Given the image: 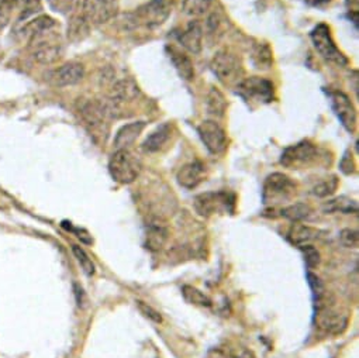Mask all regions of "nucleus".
Returning <instances> with one entry per match:
<instances>
[{"label":"nucleus","instance_id":"5","mask_svg":"<svg viewBox=\"0 0 359 358\" xmlns=\"http://www.w3.org/2000/svg\"><path fill=\"white\" fill-rule=\"evenodd\" d=\"M172 13V8L166 0H149L144 4L134 13H131L130 22L133 26H142L147 29H155L162 26Z\"/></svg>","mask_w":359,"mask_h":358},{"label":"nucleus","instance_id":"18","mask_svg":"<svg viewBox=\"0 0 359 358\" xmlns=\"http://www.w3.org/2000/svg\"><path fill=\"white\" fill-rule=\"evenodd\" d=\"M179 43L185 50L192 54H199L203 48V27L198 20H194L188 25L185 32L177 37Z\"/></svg>","mask_w":359,"mask_h":358},{"label":"nucleus","instance_id":"8","mask_svg":"<svg viewBox=\"0 0 359 358\" xmlns=\"http://www.w3.org/2000/svg\"><path fill=\"white\" fill-rule=\"evenodd\" d=\"M237 93L247 103L266 105L275 99V86L271 81L261 77L244 78L237 86Z\"/></svg>","mask_w":359,"mask_h":358},{"label":"nucleus","instance_id":"24","mask_svg":"<svg viewBox=\"0 0 359 358\" xmlns=\"http://www.w3.org/2000/svg\"><path fill=\"white\" fill-rule=\"evenodd\" d=\"M227 106L229 105L224 95L217 88L213 86L208 95V102H206L208 113L215 119H222L227 112Z\"/></svg>","mask_w":359,"mask_h":358},{"label":"nucleus","instance_id":"20","mask_svg":"<svg viewBox=\"0 0 359 358\" xmlns=\"http://www.w3.org/2000/svg\"><path fill=\"white\" fill-rule=\"evenodd\" d=\"M318 234L320 232L317 229L300 223H293V226L287 232V240L293 246L302 248L304 246H310L314 240H317Z\"/></svg>","mask_w":359,"mask_h":358},{"label":"nucleus","instance_id":"39","mask_svg":"<svg viewBox=\"0 0 359 358\" xmlns=\"http://www.w3.org/2000/svg\"><path fill=\"white\" fill-rule=\"evenodd\" d=\"M137 303H138L140 312H141L145 317H148L149 320H152V321H155V323H161V321H162V316H161L159 312H156L154 307H151L149 305H147V303H144V302H137Z\"/></svg>","mask_w":359,"mask_h":358},{"label":"nucleus","instance_id":"10","mask_svg":"<svg viewBox=\"0 0 359 358\" xmlns=\"http://www.w3.org/2000/svg\"><path fill=\"white\" fill-rule=\"evenodd\" d=\"M118 15L117 0H83L82 16L93 26L104 25Z\"/></svg>","mask_w":359,"mask_h":358},{"label":"nucleus","instance_id":"30","mask_svg":"<svg viewBox=\"0 0 359 358\" xmlns=\"http://www.w3.org/2000/svg\"><path fill=\"white\" fill-rule=\"evenodd\" d=\"M338 187H339V179L332 175L330 178L323 179V181L318 183L317 185H314L313 190H311V195H314V197H317L320 199L328 198V197L335 194Z\"/></svg>","mask_w":359,"mask_h":358},{"label":"nucleus","instance_id":"19","mask_svg":"<svg viewBox=\"0 0 359 358\" xmlns=\"http://www.w3.org/2000/svg\"><path fill=\"white\" fill-rule=\"evenodd\" d=\"M169 230L168 226L162 220H152L147 226V234H145V246L151 251H159L168 241Z\"/></svg>","mask_w":359,"mask_h":358},{"label":"nucleus","instance_id":"12","mask_svg":"<svg viewBox=\"0 0 359 358\" xmlns=\"http://www.w3.org/2000/svg\"><path fill=\"white\" fill-rule=\"evenodd\" d=\"M198 134L210 154L219 155L226 151L227 134L216 120H203L198 126Z\"/></svg>","mask_w":359,"mask_h":358},{"label":"nucleus","instance_id":"2","mask_svg":"<svg viewBox=\"0 0 359 358\" xmlns=\"http://www.w3.org/2000/svg\"><path fill=\"white\" fill-rule=\"evenodd\" d=\"M210 68L224 86L236 88L244 79L243 62L240 57L230 50L217 51L210 62Z\"/></svg>","mask_w":359,"mask_h":358},{"label":"nucleus","instance_id":"29","mask_svg":"<svg viewBox=\"0 0 359 358\" xmlns=\"http://www.w3.org/2000/svg\"><path fill=\"white\" fill-rule=\"evenodd\" d=\"M89 34V23L83 16H72L68 23V39L71 41H82Z\"/></svg>","mask_w":359,"mask_h":358},{"label":"nucleus","instance_id":"17","mask_svg":"<svg viewBox=\"0 0 359 358\" xmlns=\"http://www.w3.org/2000/svg\"><path fill=\"white\" fill-rule=\"evenodd\" d=\"M165 51L168 54V58L173 64L175 69L177 71L179 77L184 78L185 81H192L195 78L194 62L185 51H182L181 48H177L175 46H166Z\"/></svg>","mask_w":359,"mask_h":358},{"label":"nucleus","instance_id":"11","mask_svg":"<svg viewBox=\"0 0 359 358\" xmlns=\"http://www.w3.org/2000/svg\"><path fill=\"white\" fill-rule=\"evenodd\" d=\"M317 155H318L317 147L313 142L304 140L294 145L287 147L282 152L280 164L290 169H300L313 164L317 159Z\"/></svg>","mask_w":359,"mask_h":358},{"label":"nucleus","instance_id":"35","mask_svg":"<svg viewBox=\"0 0 359 358\" xmlns=\"http://www.w3.org/2000/svg\"><path fill=\"white\" fill-rule=\"evenodd\" d=\"M307 279H309V285H310V288H311V291H313V296H314V302H316V305H317V309H320V307H323V303H321V302H323L324 292H325L324 285H323V282L320 281V278L316 277V275L311 274V272L307 274Z\"/></svg>","mask_w":359,"mask_h":358},{"label":"nucleus","instance_id":"25","mask_svg":"<svg viewBox=\"0 0 359 358\" xmlns=\"http://www.w3.org/2000/svg\"><path fill=\"white\" fill-rule=\"evenodd\" d=\"M252 62L255 65V68L258 69H269L273 64V55H272V50L268 44L265 43H257L252 47Z\"/></svg>","mask_w":359,"mask_h":358},{"label":"nucleus","instance_id":"4","mask_svg":"<svg viewBox=\"0 0 359 358\" xmlns=\"http://www.w3.org/2000/svg\"><path fill=\"white\" fill-rule=\"evenodd\" d=\"M53 30H47L29 40L30 55L39 64L53 65L62 57V44L60 36Z\"/></svg>","mask_w":359,"mask_h":358},{"label":"nucleus","instance_id":"1","mask_svg":"<svg viewBox=\"0 0 359 358\" xmlns=\"http://www.w3.org/2000/svg\"><path fill=\"white\" fill-rule=\"evenodd\" d=\"M78 114L89 133L100 141H106L110 130V120L113 119L106 102L102 100H82L78 103Z\"/></svg>","mask_w":359,"mask_h":358},{"label":"nucleus","instance_id":"15","mask_svg":"<svg viewBox=\"0 0 359 358\" xmlns=\"http://www.w3.org/2000/svg\"><path fill=\"white\" fill-rule=\"evenodd\" d=\"M176 179L181 187L195 190L206 179V165L201 161L189 162L177 171Z\"/></svg>","mask_w":359,"mask_h":358},{"label":"nucleus","instance_id":"36","mask_svg":"<svg viewBox=\"0 0 359 358\" xmlns=\"http://www.w3.org/2000/svg\"><path fill=\"white\" fill-rule=\"evenodd\" d=\"M15 13V0H0V30L5 29Z\"/></svg>","mask_w":359,"mask_h":358},{"label":"nucleus","instance_id":"37","mask_svg":"<svg viewBox=\"0 0 359 358\" xmlns=\"http://www.w3.org/2000/svg\"><path fill=\"white\" fill-rule=\"evenodd\" d=\"M339 241L346 248H356L359 244V233L353 229H344L339 233Z\"/></svg>","mask_w":359,"mask_h":358},{"label":"nucleus","instance_id":"41","mask_svg":"<svg viewBox=\"0 0 359 358\" xmlns=\"http://www.w3.org/2000/svg\"><path fill=\"white\" fill-rule=\"evenodd\" d=\"M331 2V0H306V4L311 8H321Z\"/></svg>","mask_w":359,"mask_h":358},{"label":"nucleus","instance_id":"33","mask_svg":"<svg viewBox=\"0 0 359 358\" xmlns=\"http://www.w3.org/2000/svg\"><path fill=\"white\" fill-rule=\"evenodd\" d=\"M72 253H74V256H75L78 264L81 265L82 271H83L88 277L95 275L96 267H95L92 258L88 256V253H86L81 246H72Z\"/></svg>","mask_w":359,"mask_h":358},{"label":"nucleus","instance_id":"22","mask_svg":"<svg viewBox=\"0 0 359 358\" xmlns=\"http://www.w3.org/2000/svg\"><path fill=\"white\" fill-rule=\"evenodd\" d=\"M170 134H172V124L163 123L158 126L142 142V150L147 152L159 151L168 142Z\"/></svg>","mask_w":359,"mask_h":358},{"label":"nucleus","instance_id":"34","mask_svg":"<svg viewBox=\"0 0 359 358\" xmlns=\"http://www.w3.org/2000/svg\"><path fill=\"white\" fill-rule=\"evenodd\" d=\"M50 6L62 15H72L75 11H78L81 0H48Z\"/></svg>","mask_w":359,"mask_h":358},{"label":"nucleus","instance_id":"7","mask_svg":"<svg viewBox=\"0 0 359 358\" xmlns=\"http://www.w3.org/2000/svg\"><path fill=\"white\" fill-rule=\"evenodd\" d=\"M310 39L313 41L314 48L317 50V53L328 62L335 64L338 67H345L348 65V58L344 55V53L335 46L332 36H331V30L327 25L321 23L317 25L311 33H310Z\"/></svg>","mask_w":359,"mask_h":358},{"label":"nucleus","instance_id":"26","mask_svg":"<svg viewBox=\"0 0 359 358\" xmlns=\"http://www.w3.org/2000/svg\"><path fill=\"white\" fill-rule=\"evenodd\" d=\"M324 212L325 213H344V215L358 213V204L346 197H339V198L325 202Z\"/></svg>","mask_w":359,"mask_h":358},{"label":"nucleus","instance_id":"14","mask_svg":"<svg viewBox=\"0 0 359 358\" xmlns=\"http://www.w3.org/2000/svg\"><path fill=\"white\" fill-rule=\"evenodd\" d=\"M316 320H317L318 329L331 336L341 334L348 327V317L338 312H334L331 309H328V310L324 307L317 309Z\"/></svg>","mask_w":359,"mask_h":358},{"label":"nucleus","instance_id":"9","mask_svg":"<svg viewBox=\"0 0 359 358\" xmlns=\"http://www.w3.org/2000/svg\"><path fill=\"white\" fill-rule=\"evenodd\" d=\"M234 204H236L234 195L222 191V192H205L198 195L195 198L194 206L201 216L210 218L216 213L233 212Z\"/></svg>","mask_w":359,"mask_h":358},{"label":"nucleus","instance_id":"16","mask_svg":"<svg viewBox=\"0 0 359 358\" xmlns=\"http://www.w3.org/2000/svg\"><path fill=\"white\" fill-rule=\"evenodd\" d=\"M85 78V68L78 62H68L51 74V82L58 88L74 86Z\"/></svg>","mask_w":359,"mask_h":358},{"label":"nucleus","instance_id":"21","mask_svg":"<svg viewBox=\"0 0 359 358\" xmlns=\"http://www.w3.org/2000/svg\"><path fill=\"white\" fill-rule=\"evenodd\" d=\"M145 121H134V123H128L126 126H123L114 138V147L116 150H121V148H128L130 145H133L135 142V140L140 137V134L142 133V130L145 128Z\"/></svg>","mask_w":359,"mask_h":358},{"label":"nucleus","instance_id":"13","mask_svg":"<svg viewBox=\"0 0 359 358\" xmlns=\"http://www.w3.org/2000/svg\"><path fill=\"white\" fill-rule=\"evenodd\" d=\"M328 95L331 100V107L337 114L338 120L341 121V124L348 131H353L356 126V110L349 96L341 91H331Z\"/></svg>","mask_w":359,"mask_h":358},{"label":"nucleus","instance_id":"23","mask_svg":"<svg viewBox=\"0 0 359 358\" xmlns=\"http://www.w3.org/2000/svg\"><path fill=\"white\" fill-rule=\"evenodd\" d=\"M55 26H57V22L53 18H50L47 15H41V16H37L36 19L30 20L29 23H26L22 27L20 34L23 39H26L29 41L33 37H36L47 30H53Z\"/></svg>","mask_w":359,"mask_h":358},{"label":"nucleus","instance_id":"32","mask_svg":"<svg viewBox=\"0 0 359 358\" xmlns=\"http://www.w3.org/2000/svg\"><path fill=\"white\" fill-rule=\"evenodd\" d=\"M212 6V0H185L184 11L187 15L194 18L205 16Z\"/></svg>","mask_w":359,"mask_h":358},{"label":"nucleus","instance_id":"3","mask_svg":"<svg viewBox=\"0 0 359 358\" xmlns=\"http://www.w3.org/2000/svg\"><path fill=\"white\" fill-rule=\"evenodd\" d=\"M141 159L128 148L116 150L109 161V172L116 183L128 185L134 183L141 172Z\"/></svg>","mask_w":359,"mask_h":358},{"label":"nucleus","instance_id":"27","mask_svg":"<svg viewBox=\"0 0 359 358\" xmlns=\"http://www.w3.org/2000/svg\"><path fill=\"white\" fill-rule=\"evenodd\" d=\"M41 9V0H15V12L18 13V23L26 22L32 16L40 13Z\"/></svg>","mask_w":359,"mask_h":358},{"label":"nucleus","instance_id":"40","mask_svg":"<svg viewBox=\"0 0 359 358\" xmlns=\"http://www.w3.org/2000/svg\"><path fill=\"white\" fill-rule=\"evenodd\" d=\"M223 358H255L252 351L245 348H233L223 355Z\"/></svg>","mask_w":359,"mask_h":358},{"label":"nucleus","instance_id":"31","mask_svg":"<svg viewBox=\"0 0 359 358\" xmlns=\"http://www.w3.org/2000/svg\"><path fill=\"white\" fill-rule=\"evenodd\" d=\"M182 295H184L185 300L191 305L203 306V307H210L213 305L212 299L206 293H203L202 291H199L198 288L191 286V285H185L182 288Z\"/></svg>","mask_w":359,"mask_h":358},{"label":"nucleus","instance_id":"28","mask_svg":"<svg viewBox=\"0 0 359 358\" xmlns=\"http://www.w3.org/2000/svg\"><path fill=\"white\" fill-rule=\"evenodd\" d=\"M311 213H313V209L307 204H302V202L289 205L280 211V216L293 223H299V222L307 219Z\"/></svg>","mask_w":359,"mask_h":358},{"label":"nucleus","instance_id":"6","mask_svg":"<svg viewBox=\"0 0 359 358\" xmlns=\"http://www.w3.org/2000/svg\"><path fill=\"white\" fill-rule=\"evenodd\" d=\"M296 190H297V184L292 178H289L285 173L275 172L265 179L262 201L266 205L268 204L278 205L282 202H287L294 197Z\"/></svg>","mask_w":359,"mask_h":358},{"label":"nucleus","instance_id":"38","mask_svg":"<svg viewBox=\"0 0 359 358\" xmlns=\"http://www.w3.org/2000/svg\"><path fill=\"white\" fill-rule=\"evenodd\" d=\"M304 254V261L309 270H313L316 267H318L320 264V253L317 248H314L311 244L310 246H304L300 248Z\"/></svg>","mask_w":359,"mask_h":358}]
</instances>
